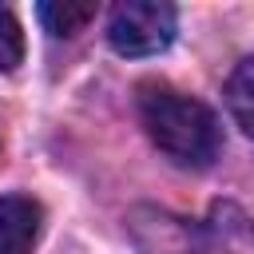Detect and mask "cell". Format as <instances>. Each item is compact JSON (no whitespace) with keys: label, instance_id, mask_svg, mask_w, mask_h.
<instances>
[{"label":"cell","instance_id":"5","mask_svg":"<svg viewBox=\"0 0 254 254\" xmlns=\"http://www.w3.org/2000/svg\"><path fill=\"white\" fill-rule=\"evenodd\" d=\"M40 202L28 194H4L0 198V254H32L40 234Z\"/></svg>","mask_w":254,"mask_h":254},{"label":"cell","instance_id":"6","mask_svg":"<svg viewBox=\"0 0 254 254\" xmlns=\"http://www.w3.org/2000/svg\"><path fill=\"white\" fill-rule=\"evenodd\" d=\"M226 107H230L234 123L254 139V56L234 64V71L226 79Z\"/></svg>","mask_w":254,"mask_h":254},{"label":"cell","instance_id":"2","mask_svg":"<svg viewBox=\"0 0 254 254\" xmlns=\"http://www.w3.org/2000/svg\"><path fill=\"white\" fill-rule=\"evenodd\" d=\"M175 24L179 12L167 0H123L107 16V44L131 60L159 56L175 40Z\"/></svg>","mask_w":254,"mask_h":254},{"label":"cell","instance_id":"7","mask_svg":"<svg viewBox=\"0 0 254 254\" xmlns=\"http://www.w3.org/2000/svg\"><path fill=\"white\" fill-rule=\"evenodd\" d=\"M40 20L52 36H75V32L87 28V20H95V4H79V0L40 4Z\"/></svg>","mask_w":254,"mask_h":254},{"label":"cell","instance_id":"1","mask_svg":"<svg viewBox=\"0 0 254 254\" xmlns=\"http://www.w3.org/2000/svg\"><path fill=\"white\" fill-rule=\"evenodd\" d=\"M139 119L151 143L179 167H210L222 151V127L214 111L171 83L139 87Z\"/></svg>","mask_w":254,"mask_h":254},{"label":"cell","instance_id":"3","mask_svg":"<svg viewBox=\"0 0 254 254\" xmlns=\"http://www.w3.org/2000/svg\"><path fill=\"white\" fill-rule=\"evenodd\" d=\"M190 254H254V218L238 202H214L194 222Z\"/></svg>","mask_w":254,"mask_h":254},{"label":"cell","instance_id":"8","mask_svg":"<svg viewBox=\"0 0 254 254\" xmlns=\"http://www.w3.org/2000/svg\"><path fill=\"white\" fill-rule=\"evenodd\" d=\"M24 60V32L8 8H0V71H12Z\"/></svg>","mask_w":254,"mask_h":254},{"label":"cell","instance_id":"4","mask_svg":"<svg viewBox=\"0 0 254 254\" xmlns=\"http://www.w3.org/2000/svg\"><path fill=\"white\" fill-rule=\"evenodd\" d=\"M127 234L139 254H190L194 222L163 206H135L127 214Z\"/></svg>","mask_w":254,"mask_h":254}]
</instances>
